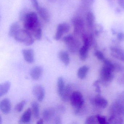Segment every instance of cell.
Returning <instances> with one entry per match:
<instances>
[{"label":"cell","mask_w":124,"mask_h":124,"mask_svg":"<svg viewBox=\"0 0 124 124\" xmlns=\"http://www.w3.org/2000/svg\"><path fill=\"white\" fill-rule=\"evenodd\" d=\"M48 1H50V2H53V1H55V0H48Z\"/></svg>","instance_id":"cell-34"},{"label":"cell","mask_w":124,"mask_h":124,"mask_svg":"<svg viewBox=\"0 0 124 124\" xmlns=\"http://www.w3.org/2000/svg\"><path fill=\"white\" fill-rule=\"evenodd\" d=\"M26 101L23 100L18 103L15 107V110L17 112H21L23 110L24 106L26 104Z\"/></svg>","instance_id":"cell-26"},{"label":"cell","mask_w":124,"mask_h":124,"mask_svg":"<svg viewBox=\"0 0 124 124\" xmlns=\"http://www.w3.org/2000/svg\"><path fill=\"white\" fill-rule=\"evenodd\" d=\"M32 111L34 117L36 119H38L39 117V104L36 101H32L31 103Z\"/></svg>","instance_id":"cell-23"},{"label":"cell","mask_w":124,"mask_h":124,"mask_svg":"<svg viewBox=\"0 0 124 124\" xmlns=\"http://www.w3.org/2000/svg\"><path fill=\"white\" fill-rule=\"evenodd\" d=\"M11 86L10 81H7L0 85V97H2L8 93Z\"/></svg>","instance_id":"cell-18"},{"label":"cell","mask_w":124,"mask_h":124,"mask_svg":"<svg viewBox=\"0 0 124 124\" xmlns=\"http://www.w3.org/2000/svg\"><path fill=\"white\" fill-rule=\"evenodd\" d=\"M54 122L56 124H62V119L59 116H56L54 119Z\"/></svg>","instance_id":"cell-32"},{"label":"cell","mask_w":124,"mask_h":124,"mask_svg":"<svg viewBox=\"0 0 124 124\" xmlns=\"http://www.w3.org/2000/svg\"><path fill=\"white\" fill-rule=\"evenodd\" d=\"M37 12L40 16L46 22H48L50 21V16L49 12L47 9L43 7H40Z\"/></svg>","instance_id":"cell-17"},{"label":"cell","mask_w":124,"mask_h":124,"mask_svg":"<svg viewBox=\"0 0 124 124\" xmlns=\"http://www.w3.org/2000/svg\"><path fill=\"white\" fill-rule=\"evenodd\" d=\"M32 34L34 38L38 40H41L42 38V30L41 27L38 28L34 31Z\"/></svg>","instance_id":"cell-25"},{"label":"cell","mask_w":124,"mask_h":124,"mask_svg":"<svg viewBox=\"0 0 124 124\" xmlns=\"http://www.w3.org/2000/svg\"><path fill=\"white\" fill-rule=\"evenodd\" d=\"M22 21L24 29L29 31L31 34L34 31L40 27L37 14L34 12L27 13Z\"/></svg>","instance_id":"cell-1"},{"label":"cell","mask_w":124,"mask_h":124,"mask_svg":"<svg viewBox=\"0 0 124 124\" xmlns=\"http://www.w3.org/2000/svg\"><path fill=\"white\" fill-rule=\"evenodd\" d=\"M95 56L100 61L103 62L106 58L104 57V55L103 54V53H101V51H97L95 53Z\"/></svg>","instance_id":"cell-28"},{"label":"cell","mask_w":124,"mask_h":124,"mask_svg":"<svg viewBox=\"0 0 124 124\" xmlns=\"http://www.w3.org/2000/svg\"><path fill=\"white\" fill-rule=\"evenodd\" d=\"M11 102L9 99H4L0 102V109L5 114H9L11 110Z\"/></svg>","instance_id":"cell-9"},{"label":"cell","mask_w":124,"mask_h":124,"mask_svg":"<svg viewBox=\"0 0 124 124\" xmlns=\"http://www.w3.org/2000/svg\"><path fill=\"white\" fill-rule=\"evenodd\" d=\"M44 119H39L38 120L37 122V124H43L44 123Z\"/></svg>","instance_id":"cell-33"},{"label":"cell","mask_w":124,"mask_h":124,"mask_svg":"<svg viewBox=\"0 0 124 124\" xmlns=\"http://www.w3.org/2000/svg\"><path fill=\"white\" fill-rule=\"evenodd\" d=\"M114 72L110 68L103 65L100 71L101 82L106 85L111 83L114 77Z\"/></svg>","instance_id":"cell-5"},{"label":"cell","mask_w":124,"mask_h":124,"mask_svg":"<svg viewBox=\"0 0 124 124\" xmlns=\"http://www.w3.org/2000/svg\"><path fill=\"white\" fill-rule=\"evenodd\" d=\"M72 23L74 27V32L75 34L79 33L83 27L82 21L78 18H74L72 20Z\"/></svg>","instance_id":"cell-15"},{"label":"cell","mask_w":124,"mask_h":124,"mask_svg":"<svg viewBox=\"0 0 124 124\" xmlns=\"http://www.w3.org/2000/svg\"></svg>","instance_id":"cell-35"},{"label":"cell","mask_w":124,"mask_h":124,"mask_svg":"<svg viewBox=\"0 0 124 124\" xmlns=\"http://www.w3.org/2000/svg\"><path fill=\"white\" fill-rule=\"evenodd\" d=\"M89 68L87 66H84L81 67L78 70L77 76L80 79H83L85 78L89 71Z\"/></svg>","instance_id":"cell-22"},{"label":"cell","mask_w":124,"mask_h":124,"mask_svg":"<svg viewBox=\"0 0 124 124\" xmlns=\"http://www.w3.org/2000/svg\"><path fill=\"white\" fill-rule=\"evenodd\" d=\"M63 41L66 46L68 50L72 54L77 53L79 50L80 44L79 41L71 35L64 37Z\"/></svg>","instance_id":"cell-4"},{"label":"cell","mask_w":124,"mask_h":124,"mask_svg":"<svg viewBox=\"0 0 124 124\" xmlns=\"http://www.w3.org/2000/svg\"><path fill=\"white\" fill-rule=\"evenodd\" d=\"M58 57L61 61L66 66H67L70 62L69 55L67 51L62 50L58 53Z\"/></svg>","instance_id":"cell-16"},{"label":"cell","mask_w":124,"mask_h":124,"mask_svg":"<svg viewBox=\"0 0 124 124\" xmlns=\"http://www.w3.org/2000/svg\"><path fill=\"white\" fill-rule=\"evenodd\" d=\"M43 73V69L40 66H36L32 68L30 71L31 78L34 80H38Z\"/></svg>","instance_id":"cell-10"},{"label":"cell","mask_w":124,"mask_h":124,"mask_svg":"<svg viewBox=\"0 0 124 124\" xmlns=\"http://www.w3.org/2000/svg\"><path fill=\"white\" fill-rule=\"evenodd\" d=\"M98 122L97 116H91L88 117L86 119L85 121V124H97Z\"/></svg>","instance_id":"cell-27"},{"label":"cell","mask_w":124,"mask_h":124,"mask_svg":"<svg viewBox=\"0 0 124 124\" xmlns=\"http://www.w3.org/2000/svg\"><path fill=\"white\" fill-rule=\"evenodd\" d=\"M32 93L38 101H42L45 95V89L43 86L39 85H35L32 88Z\"/></svg>","instance_id":"cell-7"},{"label":"cell","mask_w":124,"mask_h":124,"mask_svg":"<svg viewBox=\"0 0 124 124\" xmlns=\"http://www.w3.org/2000/svg\"><path fill=\"white\" fill-rule=\"evenodd\" d=\"M65 87L66 86L63 78L62 77H59L57 80V91L60 97L63 94Z\"/></svg>","instance_id":"cell-20"},{"label":"cell","mask_w":124,"mask_h":124,"mask_svg":"<svg viewBox=\"0 0 124 124\" xmlns=\"http://www.w3.org/2000/svg\"><path fill=\"white\" fill-rule=\"evenodd\" d=\"M20 29L19 24L18 22H14L11 24L10 27L8 35L10 37H14L16 33Z\"/></svg>","instance_id":"cell-24"},{"label":"cell","mask_w":124,"mask_h":124,"mask_svg":"<svg viewBox=\"0 0 124 124\" xmlns=\"http://www.w3.org/2000/svg\"><path fill=\"white\" fill-rule=\"evenodd\" d=\"M30 0L31 3L32 5L36 11H37L40 8L38 0Z\"/></svg>","instance_id":"cell-30"},{"label":"cell","mask_w":124,"mask_h":124,"mask_svg":"<svg viewBox=\"0 0 124 124\" xmlns=\"http://www.w3.org/2000/svg\"><path fill=\"white\" fill-rule=\"evenodd\" d=\"M70 30V26L69 24L66 23L59 24L57 27L54 39L56 40H59L64 35L69 32Z\"/></svg>","instance_id":"cell-6"},{"label":"cell","mask_w":124,"mask_h":124,"mask_svg":"<svg viewBox=\"0 0 124 124\" xmlns=\"http://www.w3.org/2000/svg\"><path fill=\"white\" fill-rule=\"evenodd\" d=\"M72 88L70 84H68L65 87L63 94L61 96V99L64 102H66L70 100V97L71 95Z\"/></svg>","instance_id":"cell-14"},{"label":"cell","mask_w":124,"mask_h":124,"mask_svg":"<svg viewBox=\"0 0 124 124\" xmlns=\"http://www.w3.org/2000/svg\"><path fill=\"white\" fill-rule=\"evenodd\" d=\"M91 101L93 104L99 108H105L108 106V102L107 100L100 96H96Z\"/></svg>","instance_id":"cell-8"},{"label":"cell","mask_w":124,"mask_h":124,"mask_svg":"<svg viewBox=\"0 0 124 124\" xmlns=\"http://www.w3.org/2000/svg\"><path fill=\"white\" fill-rule=\"evenodd\" d=\"M70 100L71 105L75 109V114H79L84 104L82 94L79 91H74L72 93Z\"/></svg>","instance_id":"cell-3"},{"label":"cell","mask_w":124,"mask_h":124,"mask_svg":"<svg viewBox=\"0 0 124 124\" xmlns=\"http://www.w3.org/2000/svg\"><path fill=\"white\" fill-rule=\"evenodd\" d=\"M112 55L113 57L124 62V51L118 48H112L111 49Z\"/></svg>","instance_id":"cell-19"},{"label":"cell","mask_w":124,"mask_h":124,"mask_svg":"<svg viewBox=\"0 0 124 124\" xmlns=\"http://www.w3.org/2000/svg\"><path fill=\"white\" fill-rule=\"evenodd\" d=\"M89 48L87 46L84 45L79 50L80 58L81 61H84L87 58Z\"/></svg>","instance_id":"cell-21"},{"label":"cell","mask_w":124,"mask_h":124,"mask_svg":"<svg viewBox=\"0 0 124 124\" xmlns=\"http://www.w3.org/2000/svg\"><path fill=\"white\" fill-rule=\"evenodd\" d=\"M32 111L31 108H29L24 112L19 121V124H26L31 121Z\"/></svg>","instance_id":"cell-12"},{"label":"cell","mask_w":124,"mask_h":124,"mask_svg":"<svg viewBox=\"0 0 124 124\" xmlns=\"http://www.w3.org/2000/svg\"><path fill=\"white\" fill-rule=\"evenodd\" d=\"M55 110L52 107L46 108L42 112L43 118L46 122L50 121L55 114Z\"/></svg>","instance_id":"cell-13"},{"label":"cell","mask_w":124,"mask_h":124,"mask_svg":"<svg viewBox=\"0 0 124 124\" xmlns=\"http://www.w3.org/2000/svg\"><path fill=\"white\" fill-rule=\"evenodd\" d=\"M57 109L61 113H64L66 111V108L62 105H58L57 106Z\"/></svg>","instance_id":"cell-31"},{"label":"cell","mask_w":124,"mask_h":124,"mask_svg":"<svg viewBox=\"0 0 124 124\" xmlns=\"http://www.w3.org/2000/svg\"><path fill=\"white\" fill-rule=\"evenodd\" d=\"M22 54L25 61L29 63H32L34 61V52L32 49H23Z\"/></svg>","instance_id":"cell-11"},{"label":"cell","mask_w":124,"mask_h":124,"mask_svg":"<svg viewBox=\"0 0 124 124\" xmlns=\"http://www.w3.org/2000/svg\"><path fill=\"white\" fill-rule=\"evenodd\" d=\"M13 38L17 42L23 43L26 46L31 45L35 42L34 38L32 34L25 29H20L16 33Z\"/></svg>","instance_id":"cell-2"},{"label":"cell","mask_w":124,"mask_h":124,"mask_svg":"<svg viewBox=\"0 0 124 124\" xmlns=\"http://www.w3.org/2000/svg\"><path fill=\"white\" fill-rule=\"evenodd\" d=\"M96 116L99 124H106L107 123L106 118L104 116H100V115H97Z\"/></svg>","instance_id":"cell-29"}]
</instances>
